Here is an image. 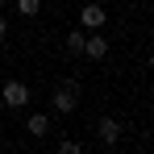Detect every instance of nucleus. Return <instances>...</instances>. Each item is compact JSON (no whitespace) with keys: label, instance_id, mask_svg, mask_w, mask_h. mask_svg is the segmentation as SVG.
<instances>
[{"label":"nucleus","instance_id":"1","mask_svg":"<svg viewBox=\"0 0 154 154\" xmlns=\"http://www.w3.org/2000/svg\"><path fill=\"white\" fill-rule=\"evenodd\" d=\"M0 100L8 104V108H25L29 104V88L21 83V79H8V83L0 88Z\"/></svg>","mask_w":154,"mask_h":154},{"label":"nucleus","instance_id":"2","mask_svg":"<svg viewBox=\"0 0 154 154\" xmlns=\"http://www.w3.org/2000/svg\"><path fill=\"white\" fill-rule=\"evenodd\" d=\"M104 21H108V13H104L100 4H83V8H79V25H83V33H92V29H100Z\"/></svg>","mask_w":154,"mask_h":154},{"label":"nucleus","instance_id":"7","mask_svg":"<svg viewBox=\"0 0 154 154\" xmlns=\"http://www.w3.org/2000/svg\"><path fill=\"white\" fill-rule=\"evenodd\" d=\"M83 38H88L83 29H71V33H67V50H71V54H83Z\"/></svg>","mask_w":154,"mask_h":154},{"label":"nucleus","instance_id":"10","mask_svg":"<svg viewBox=\"0 0 154 154\" xmlns=\"http://www.w3.org/2000/svg\"><path fill=\"white\" fill-rule=\"evenodd\" d=\"M4 38H8V21L0 17V42H4Z\"/></svg>","mask_w":154,"mask_h":154},{"label":"nucleus","instance_id":"9","mask_svg":"<svg viewBox=\"0 0 154 154\" xmlns=\"http://www.w3.org/2000/svg\"><path fill=\"white\" fill-rule=\"evenodd\" d=\"M58 150H63V154H79L83 146H79V142H58Z\"/></svg>","mask_w":154,"mask_h":154},{"label":"nucleus","instance_id":"12","mask_svg":"<svg viewBox=\"0 0 154 154\" xmlns=\"http://www.w3.org/2000/svg\"><path fill=\"white\" fill-rule=\"evenodd\" d=\"M0 4H4V0H0Z\"/></svg>","mask_w":154,"mask_h":154},{"label":"nucleus","instance_id":"3","mask_svg":"<svg viewBox=\"0 0 154 154\" xmlns=\"http://www.w3.org/2000/svg\"><path fill=\"white\" fill-rule=\"evenodd\" d=\"M54 108H58V112H75V108H79V92L71 88V83L54 92Z\"/></svg>","mask_w":154,"mask_h":154},{"label":"nucleus","instance_id":"5","mask_svg":"<svg viewBox=\"0 0 154 154\" xmlns=\"http://www.w3.org/2000/svg\"><path fill=\"white\" fill-rule=\"evenodd\" d=\"M96 133H100L104 146H117V142H121V125H117L112 117H100V121H96Z\"/></svg>","mask_w":154,"mask_h":154},{"label":"nucleus","instance_id":"8","mask_svg":"<svg viewBox=\"0 0 154 154\" xmlns=\"http://www.w3.org/2000/svg\"><path fill=\"white\" fill-rule=\"evenodd\" d=\"M17 13L21 17H38L42 13V0H17Z\"/></svg>","mask_w":154,"mask_h":154},{"label":"nucleus","instance_id":"6","mask_svg":"<svg viewBox=\"0 0 154 154\" xmlns=\"http://www.w3.org/2000/svg\"><path fill=\"white\" fill-rule=\"evenodd\" d=\"M25 125H29V133H33V137H46V133H50V117H46V112H33Z\"/></svg>","mask_w":154,"mask_h":154},{"label":"nucleus","instance_id":"11","mask_svg":"<svg viewBox=\"0 0 154 154\" xmlns=\"http://www.w3.org/2000/svg\"><path fill=\"white\" fill-rule=\"evenodd\" d=\"M150 71H154V54H150Z\"/></svg>","mask_w":154,"mask_h":154},{"label":"nucleus","instance_id":"4","mask_svg":"<svg viewBox=\"0 0 154 154\" xmlns=\"http://www.w3.org/2000/svg\"><path fill=\"white\" fill-rule=\"evenodd\" d=\"M83 54H88L92 63H100L104 54H108V42H104V38H100V33H96V29H92V33L83 38Z\"/></svg>","mask_w":154,"mask_h":154}]
</instances>
